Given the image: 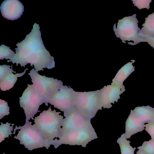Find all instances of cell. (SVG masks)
Listing matches in <instances>:
<instances>
[{
    "label": "cell",
    "instance_id": "obj_13",
    "mask_svg": "<svg viewBox=\"0 0 154 154\" xmlns=\"http://www.w3.org/2000/svg\"><path fill=\"white\" fill-rule=\"evenodd\" d=\"M28 69L23 72L14 74V71L10 66H0V88L2 91H7L13 88L17 80L18 77L23 76Z\"/></svg>",
    "mask_w": 154,
    "mask_h": 154
},
{
    "label": "cell",
    "instance_id": "obj_3",
    "mask_svg": "<svg viewBox=\"0 0 154 154\" xmlns=\"http://www.w3.org/2000/svg\"><path fill=\"white\" fill-rule=\"evenodd\" d=\"M17 130H20L19 131L14 138L19 140L20 144L24 145L29 150L31 151L43 147L48 149L52 145L51 142L46 140L35 126L32 125V122H27L23 126H16L13 134H15Z\"/></svg>",
    "mask_w": 154,
    "mask_h": 154
},
{
    "label": "cell",
    "instance_id": "obj_9",
    "mask_svg": "<svg viewBox=\"0 0 154 154\" xmlns=\"http://www.w3.org/2000/svg\"><path fill=\"white\" fill-rule=\"evenodd\" d=\"M75 94V91L72 88L63 85L52 95L48 103L61 111L66 112L74 108Z\"/></svg>",
    "mask_w": 154,
    "mask_h": 154
},
{
    "label": "cell",
    "instance_id": "obj_23",
    "mask_svg": "<svg viewBox=\"0 0 154 154\" xmlns=\"http://www.w3.org/2000/svg\"><path fill=\"white\" fill-rule=\"evenodd\" d=\"M133 4L140 10L142 9H149V4L152 2L151 0H133Z\"/></svg>",
    "mask_w": 154,
    "mask_h": 154
},
{
    "label": "cell",
    "instance_id": "obj_17",
    "mask_svg": "<svg viewBox=\"0 0 154 154\" xmlns=\"http://www.w3.org/2000/svg\"><path fill=\"white\" fill-rule=\"evenodd\" d=\"M139 32L142 38L147 37H154V13L149 15L146 18L145 22Z\"/></svg>",
    "mask_w": 154,
    "mask_h": 154
},
{
    "label": "cell",
    "instance_id": "obj_25",
    "mask_svg": "<svg viewBox=\"0 0 154 154\" xmlns=\"http://www.w3.org/2000/svg\"><path fill=\"white\" fill-rule=\"evenodd\" d=\"M144 42H147L154 49V37H147L143 38Z\"/></svg>",
    "mask_w": 154,
    "mask_h": 154
},
{
    "label": "cell",
    "instance_id": "obj_2",
    "mask_svg": "<svg viewBox=\"0 0 154 154\" xmlns=\"http://www.w3.org/2000/svg\"><path fill=\"white\" fill-rule=\"evenodd\" d=\"M59 114L60 112H57L55 110L52 111L50 107L34 119V125L44 137L51 142L52 145L53 140L60 136L63 122V117Z\"/></svg>",
    "mask_w": 154,
    "mask_h": 154
},
{
    "label": "cell",
    "instance_id": "obj_18",
    "mask_svg": "<svg viewBox=\"0 0 154 154\" xmlns=\"http://www.w3.org/2000/svg\"><path fill=\"white\" fill-rule=\"evenodd\" d=\"M131 141L127 140L124 134H122L121 137L117 140V143L119 145L121 154H134V151L136 148H133L131 146Z\"/></svg>",
    "mask_w": 154,
    "mask_h": 154
},
{
    "label": "cell",
    "instance_id": "obj_8",
    "mask_svg": "<svg viewBox=\"0 0 154 154\" xmlns=\"http://www.w3.org/2000/svg\"><path fill=\"white\" fill-rule=\"evenodd\" d=\"M44 103L41 97L37 93L33 85L28 84L22 96L20 98V106L23 108L26 116V122L33 117L38 112L40 105Z\"/></svg>",
    "mask_w": 154,
    "mask_h": 154
},
{
    "label": "cell",
    "instance_id": "obj_20",
    "mask_svg": "<svg viewBox=\"0 0 154 154\" xmlns=\"http://www.w3.org/2000/svg\"><path fill=\"white\" fill-rule=\"evenodd\" d=\"M14 52L8 47L5 45H1L0 47V59L3 60L4 58L6 59H9L10 60L15 56Z\"/></svg>",
    "mask_w": 154,
    "mask_h": 154
},
{
    "label": "cell",
    "instance_id": "obj_15",
    "mask_svg": "<svg viewBox=\"0 0 154 154\" xmlns=\"http://www.w3.org/2000/svg\"><path fill=\"white\" fill-rule=\"evenodd\" d=\"M134 113L144 123L154 122V109L149 106L136 107Z\"/></svg>",
    "mask_w": 154,
    "mask_h": 154
},
{
    "label": "cell",
    "instance_id": "obj_10",
    "mask_svg": "<svg viewBox=\"0 0 154 154\" xmlns=\"http://www.w3.org/2000/svg\"><path fill=\"white\" fill-rule=\"evenodd\" d=\"M61 133L68 131L82 129L92 126L91 119L86 118L75 109H72L64 112Z\"/></svg>",
    "mask_w": 154,
    "mask_h": 154
},
{
    "label": "cell",
    "instance_id": "obj_26",
    "mask_svg": "<svg viewBox=\"0 0 154 154\" xmlns=\"http://www.w3.org/2000/svg\"><path fill=\"white\" fill-rule=\"evenodd\" d=\"M137 154H146L144 153V152H142V151H140V150H138L137 152Z\"/></svg>",
    "mask_w": 154,
    "mask_h": 154
},
{
    "label": "cell",
    "instance_id": "obj_7",
    "mask_svg": "<svg viewBox=\"0 0 154 154\" xmlns=\"http://www.w3.org/2000/svg\"><path fill=\"white\" fill-rule=\"evenodd\" d=\"M29 75L32 79L37 93L43 99L44 103L48 105L50 98L63 86V82L57 79L40 75L35 69H32Z\"/></svg>",
    "mask_w": 154,
    "mask_h": 154
},
{
    "label": "cell",
    "instance_id": "obj_19",
    "mask_svg": "<svg viewBox=\"0 0 154 154\" xmlns=\"http://www.w3.org/2000/svg\"><path fill=\"white\" fill-rule=\"evenodd\" d=\"M11 124L7 122L5 124L1 123L0 126V142H2L6 138L8 137L12 134L13 126H11Z\"/></svg>",
    "mask_w": 154,
    "mask_h": 154
},
{
    "label": "cell",
    "instance_id": "obj_16",
    "mask_svg": "<svg viewBox=\"0 0 154 154\" xmlns=\"http://www.w3.org/2000/svg\"><path fill=\"white\" fill-rule=\"evenodd\" d=\"M134 61L133 60V62H129L123 66L112 80V83L119 85H123V82L135 71V67L132 65Z\"/></svg>",
    "mask_w": 154,
    "mask_h": 154
},
{
    "label": "cell",
    "instance_id": "obj_22",
    "mask_svg": "<svg viewBox=\"0 0 154 154\" xmlns=\"http://www.w3.org/2000/svg\"><path fill=\"white\" fill-rule=\"evenodd\" d=\"M10 108L7 102L0 100V119L10 114Z\"/></svg>",
    "mask_w": 154,
    "mask_h": 154
},
{
    "label": "cell",
    "instance_id": "obj_24",
    "mask_svg": "<svg viewBox=\"0 0 154 154\" xmlns=\"http://www.w3.org/2000/svg\"><path fill=\"white\" fill-rule=\"evenodd\" d=\"M145 130L150 135L151 139L154 140V122L145 124Z\"/></svg>",
    "mask_w": 154,
    "mask_h": 154
},
{
    "label": "cell",
    "instance_id": "obj_11",
    "mask_svg": "<svg viewBox=\"0 0 154 154\" xmlns=\"http://www.w3.org/2000/svg\"><path fill=\"white\" fill-rule=\"evenodd\" d=\"M124 85H119L112 83L110 85L104 86L100 90V103L101 107L104 109H110L112 107L111 103L118 102L120 98V95L125 91Z\"/></svg>",
    "mask_w": 154,
    "mask_h": 154
},
{
    "label": "cell",
    "instance_id": "obj_6",
    "mask_svg": "<svg viewBox=\"0 0 154 154\" xmlns=\"http://www.w3.org/2000/svg\"><path fill=\"white\" fill-rule=\"evenodd\" d=\"M100 90L94 91L75 92L74 109L91 119L99 110L102 109L100 103Z\"/></svg>",
    "mask_w": 154,
    "mask_h": 154
},
{
    "label": "cell",
    "instance_id": "obj_4",
    "mask_svg": "<svg viewBox=\"0 0 154 154\" xmlns=\"http://www.w3.org/2000/svg\"><path fill=\"white\" fill-rule=\"evenodd\" d=\"M137 15L125 17L119 20L113 26V31L116 37L120 38L124 44L135 45L140 42H144L139 35L140 29L138 26Z\"/></svg>",
    "mask_w": 154,
    "mask_h": 154
},
{
    "label": "cell",
    "instance_id": "obj_14",
    "mask_svg": "<svg viewBox=\"0 0 154 154\" xmlns=\"http://www.w3.org/2000/svg\"><path fill=\"white\" fill-rule=\"evenodd\" d=\"M145 124L134 113L131 111L130 114L126 122V131L124 133L125 137L129 139L132 135L141 132L145 129Z\"/></svg>",
    "mask_w": 154,
    "mask_h": 154
},
{
    "label": "cell",
    "instance_id": "obj_21",
    "mask_svg": "<svg viewBox=\"0 0 154 154\" xmlns=\"http://www.w3.org/2000/svg\"><path fill=\"white\" fill-rule=\"evenodd\" d=\"M139 150L146 154H154V140L144 141L142 146L138 147Z\"/></svg>",
    "mask_w": 154,
    "mask_h": 154
},
{
    "label": "cell",
    "instance_id": "obj_5",
    "mask_svg": "<svg viewBox=\"0 0 154 154\" xmlns=\"http://www.w3.org/2000/svg\"><path fill=\"white\" fill-rule=\"evenodd\" d=\"M98 138L97 134L92 126L85 128L68 131L60 133L59 139L53 140L52 145L57 148L62 144L71 146H82L85 147L91 140Z\"/></svg>",
    "mask_w": 154,
    "mask_h": 154
},
{
    "label": "cell",
    "instance_id": "obj_1",
    "mask_svg": "<svg viewBox=\"0 0 154 154\" xmlns=\"http://www.w3.org/2000/svg\"><path fill=\"white\" fill-rule=\"evenodd\" d=\"M16 54L8 63L18 64L25 67L28 63L35 66L37 72L43 71L44 68L53 69L55 66L54 59L51 56L44 45L40 27L37 23L33 26L31 32L20 43L17 45Z\"/></svg>",
    "mask_w": 154,
    "mask_h": 154
},
{
    "label": "cell",
    "instance_id": "obj_12",
    "mask_svg": "<svg viewBox=\"0 0 154 154\" xmlns=\"http://www.w3.org/2000/svg\"><path fill=\"white\" fill-rule=\"evenodd\" d=\"M0 10L2 17L5 18L17 20L23 14L24 6L19 0H6L2 2Z\"/></svg>",
    "mask_w": 154,
    "mask_h": 154
},
{
    "label": "cell",
    "instance_id": "obj_27",
    "mask_svg": "<svg viewBox=\"0 0 154 154\" xmlns=\"http://www.w3.org/2000/svg\"></svg>",
    "mask_w": 154,
    "mask_h": 154
}]
</instances>
